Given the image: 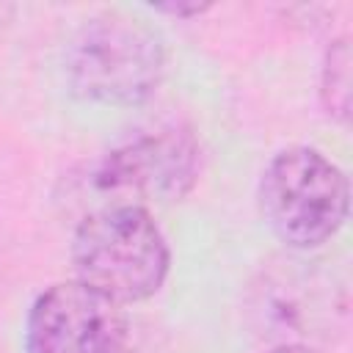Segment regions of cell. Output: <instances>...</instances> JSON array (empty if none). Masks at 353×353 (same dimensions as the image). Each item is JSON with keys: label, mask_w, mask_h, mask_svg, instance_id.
Instances as JSON below:
<instances>
[{"label": "cell", "mask_w": 353, "mask_h": 353, "mask_svg": "<svg viewBox=\"0 0 353 353\" xmlns=\"http://www.w3.org/2000/svg\"><path fill=\"white\" fill-rule=\"evenodd\" d=\"M72 262L77 281L124 306L146 301L163 287L171 254L146 207L108 204L80 218Z\"/></svg>", "instance_id": "1"}, {"label": "cell", "mask_w": 353, "mask_h": 353, "mask_svg": "<svg viewBox=\"0 0 353 353\" xmlns=\"http://www.w3.org/2000/svg\"><path fill=\"white\" fill-rule=\"evenodd\" d=\"M66 83L74 97L130 108L149 99L165 74V41L143 19L108 11L85 19L66 44Z\"/></svg>", "instance_id": "2"}, {"label": "cell", "mask_w": 353, "mask_h": 353, "mask_svg": "<svg viewBox=\"0 0 353 353\" xmlns=\"http://www.w3.org/2000/svg\"><path fill=\"white\" fill-rule=\"evenodd\" d=\"M347 207V176L320 149L290 146L262 171V218L290 248H317L331 240L345 226Z\"/></svg>", "instance_id": "3"}, {"label": "cell", "mask_w": 353, "mask_h": 353, "mask_svg": "<svg viewBox=\"0 0 353 353\" xmlns=\"http://www.w3.org/2000/svg\"><path fill=\"white\" fill-rule=\"evenodd\" d=\"M199 174V146L185 130H160L121 143L94 163L88 188L99 196L97 207L176 201ZM94 207V210H97Z\"/></svg>", "instance_id": "4"}, {"label": "cell", "mask_w": 353, "mask_h": 353, "mask_svg": "<svg viewBox=\"0 0 353 353\" xmlns=\"http://www.w3.org/2000/svg\"><path fill=\"white\" fill-rule=\"evenodd\" d=\"M127 347L130 317L121 303L77 279L47 287L28 312V353H127Z\"/></svg>", "instance_id": "5"}, {"label": "cell", "mask_w": 353, "mask_h": 353, "mask_svg": "<svg viewBox=\"0 0 353 353\" xmlns=\"http://www.w3.org/2000/svg\"><path fill=\"white\" fill-rule=\"evenodd\" d=\"M320 102L331 119L347 124L350 116V41L339 36L331 41L320 72Z\"/></svg>", "instance_id": "6"}, {"label": "cell", "mask_w": 353, "mask_h": 353, "mask_svg": "<svg viewBox=\"0 0 353 353\" xmlns=\"http://www.w3.org/2000/svg\"><path fill=\"white\" fill-rule=\"evenodd\" d=\"M149 8L157 11V14H171V17L188 19V17H199V14L210 11L212 3H196V0H193V3H152Z\"/></svg>", "instance_id": "7"}, {"label": "cell", "mask_w": 353, "mask_h": 353, "mask_svg": "<svg viewBox=\"0 0 353 353\" xmlns=\"http://www.w3.org/2000/svg\"><path fill=\"white\" fill-rule=\"evenodd\" d=\"M14 11H17V8H14L11 3H0V36H3V33H6V28L11 25Z\"/></svg>", "instance_id": "8"}, {"label": "cell", "mask_w": 353, "mask_h": 353, "mask_svg": "<svg viewBox=\"0 0 353 353\" xmlns=\"http://www.w3.org/2000/svg\"><path fill=\"white\" fill-rule=\"evenodd\" d=\"M268 353H317V350L309 347V345H279V347H273Z\"/></svg>", "instance_id": "9"}]
</instances>
